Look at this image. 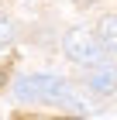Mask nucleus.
Segmentation results:
<instances>
[{
  "mask_svg": "<svg viewBox=\"0 0 117 120\" xmlns=\"http://www.w3.org/2000/svg\"><path fill=\"white\" fill-rule=\"evenodd\" d=\"M0 89H7V65H0Z\"/></svg>",
  "mask_w": 117,
  "mask_h": 120,
  "instance_id": "nucleus-6",
  "label": "nucleus"
},
{
  "mask_svg": "<svg viewBox=\"0 0 117 120\" xmlns=\"http://www.w3.org/2000/svg\"><path fill=\"white\" fill-rule=\"evenodd\" d=\"M62 52H65L69 62L93 69V65H103V62H107V52H110V48L103 45V38H100L97 31L72 28V31H65V38H62Z\"/></svg>",
  "mask_w": 117,
  "mask_h": 120,
  "instance_id": "nucleus-2",
  "label": "nucleus"
},
{
  "mask_svg": "<svg viewBox=\"0 0 117 120\" xmlns=\"http://www.w3.org/2000/svg\"><path fill=\"white\" fill-rule=\"evenodd\" d=\"M86 86H90L93 93H100V96L117 93V65H110V62L93 65L90 72H86Z\"/></svg>",
  "mask_w": 117,
  "mask_h": 120,
  "instance_id": "nucleus-3",
  "label": "nucleus"
},
{
  "mask_svg": "<svg viewBox=\"0 0 117 120\" xmlns=\"http://www.w3.org/2000/svg\"><path fill=\"white\" fill-rule=\"evenodd\" d=\"M10 41H14V28H10L7 17H0V48H7Z\"/></svg>",
  "mask_w": 117,
  "mask_h": 120,
  "instance_id": "nucleus-5",
  "label": "nucleus"
},
{
  "mask_svg": "<svg viewBox=\"0 0 117 120\" xmlns=\"http://www.w3.org/2000/svg\"><path fill=\"white\" fill-rule=\"evenodd\" d=\"M100 38H103V45L110 48V52H117V14H107V17L100 21Z\"/></svg>",
  "mask_w": 117,
  "mask_h": 120,
  "instance_id": "nucleus-4",
  "label": "nucleus"
},
{
  "mask_svg": "<svg viewBox=\"0 0 117 120\" xmlns=\"http://www.w3.org/2000/svg\"><path fill=\"white\" fill-rule=\"evenodd\" d=\"M14 96L21 103H48V106H62L72 113H86V103L65 79L48 72H35V75H21L14 82Z\"/></svg>",
  "mask_w": 117,
  "mask_h": 120,
  "instance_id": "nucleus-1",
  "label": "nucleus"
}]
</instances>
